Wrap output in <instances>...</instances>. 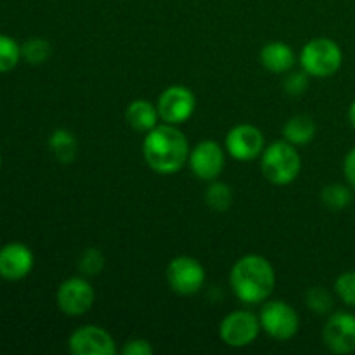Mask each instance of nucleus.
<instances>
[{"label": "nucleus", "mask_w": 355, "mask_h": 355, "mask_svg": "<svg viewBox=\"0 0 355 355\" xmlns=\"http://www.w3.org/2000/svg\"><path fill=\"white\" fill-rule=\"evenodd\" d=\"M35 255L24 243L12 241L0 248V277L21 281L33 270Z\"/></svg>", "instance_id": "4468645a"}, {"label": "nucleus", "mask_w": 355, "mask_h": 355, "mask_svg": "<svg viewBox=\"0 0 355 355\" xmlns=\"http://www.w3.org/2000/svg\"><path fill=\"white\" fill-rule=\"evenodd\" d=\"M191 172L200 180H211L217 179L225 166V155L220 144L215 141H201L191 149L189 159H187Z\"/></svg>", "instance_id": "9b49d317"}, {"label": "nucleus", "mask_w": 355, "mask_h": 355, "mask_svg": "<svg viewBox=\"0 0 355 355\" xmlns=\"http://www.w3.org/2000/svg\"><path fill=\"white\" fill-rule=\"evenodd\" d=\"M166 283L172 288L173 293L180 297H191L196 295L207 281L205 267L196 259L187 255L175 257L166 267Z\"/></svg>", "instance_id": "423d86ee"}, {"label": "nucleus", "mask_w": 355, "mask_h": 355, "mask_svg": "<svg viewBox=\"0 0 355 355\" xmlns=\"http://www.w3.org/2000/svg\"><path fill=\"white\" fill-rule=\"evenodd\" d=\"M229 284L243 304H263L269 300L276 286V270L266 257L250 253L232 266Z\"/></svg>", "instance_id": "f03ea898"}, {"label": "nucleus", "mask_w": 355, "mask_h": 355, "mask_svg": "<svg viewBox=\"0 0 355 355\" xmlns=\"http://www.w3.org/2000/svg\"><path fill=\"white\" fill-rule=\"evenodd\" d=\"M350 189L352 187L345 186V184H328L326 187H322L321 201L329 210H343V208L350 207L354 200Z\"/></svg>", "instance_id": "6ab92c4d"}, {"label": "nucleus", "mask_w": 355, "mask_h": 355, "mask_svg": "<svg viewBox=\"0 0 355 355\" xmlns=\"http://www.w3.org/2000/svg\"><path fill=\"white\" fill-rule=\"evenodd\" d=\"M343 62V52L340 45L331 38L319 37L307 42L300 52L302 69L309 76L328 78L333 76Z\"/></svg>", "instance_id": "20e7f679"}, {"label": "nucleus", "mask_w": 355, "mask_h": 355, "mask_svg": "<svg viewBox=\"0 0 355 355\" xmlns=\"http://www.w3.org/2000/svg\"><path fill=\"white\" fill-rule=\"evenodd\" d=\"M159 120L170 125H182L193 116L196 110V97L193 90L184 85H170L158 97Z\"/></svg>", "instance_id": "1a4fd4ad"}, {"label": "nucleus", "mask_w": 355, "mask_h": 355, "mask_svg": "<svg viewBox=\"0 0 355 355\" xmlns=\"http://www.w3.org/2000/svg\"><path fill=\"white\" fill-rule=\"evenodd\" d=\"M343 173H345L347 184L355 189V148L350 149L343 159Z\"/></svg>", "instance_id": "cd10ccee"}, {"label": "nucleus", "mask_w": 355, "mask_h": 355, "mask_svg": "<svg viewBox=\"0 0 355 355\" xmlns=\"http://www.w3.org/2000/svg\"><path fill=\"white\" fill-rule=\"evenodd\" d=\"M21 59V45L9 35L0 33V73L12 71Z\"/></svg>", "instance_id": "4be33fe9"}, {"label": "nucleus", "mask_w": 355, "mask_h": 355, "mask_svg": "<svg viewBox=\"0 0 355 355\" xmlns=\"http://www.w3.org/2000/svg\"><path fill=\"white\" fill-rule=\"evenodd\" d=\"M49 148L58 162L68 165V163L75 162L76 153H78V141L73 132L66 130V128H58L49 137Z\"/></svg>", "instance_id": "a211bd4d"}, {"label": "nucleus", "mask_w": 355, "mask_h": 355, "mask_svg": "<svg viewBox=\"0 0 355 355\" xmlns=\"http://www.w3.org/2000/svg\"><path fill=\"white\" fill-rule=\"evenodd\" d=\"M349 121H350V125L355 128V101L350 104V107H349Z\"/></svg>", "instance_id": "c85d7f7f"}, {"label": "nucleus", "mask_w": 355, "mask_h": 355, "mask_svg": "<svg viewBox=\"0 0 355 355\" xmlns=\"http://www.w3.org/2000/svg\"><path fill=\"white\" fill-rule=\"evenodd\" d=\"M305 302H307V307L311 309L314 314L326 315L331 312L333 309V297L326 288L322 286H314L307 291L305 295Z\"/></svg>", "instance_id": "5701e85b"}, {"label": "nucleus", "mask_w": 355, "mask_h": 355, "mask_svg": "<svg viewBox=\"0 0 355 355\" xmlns=\"http://www.w3.org/2000/svg\"><path fill=\"white\" fill-rule=\"evenodd\" d=\"M225 149L238 162H252L262 156L266 139L255 125H236L225 135Z\"/></svg>", "instance_id": "9d476101"}, {"label": "nucleus", "mask_w": 355, "mask_h": 355, "mask_svg": "<svg viewBox=\"0 0 355 355\" xmlns=\"http://www.w3.org/2000/svg\"><path fill=\"white\" fill-rule=\"evenodd\" d=\"M318 134L315 121L309 114H297L290 118L283 127L284 141L291 142L293 146H305L312 141Z\"/></svg>", "instance_id": "f3484780"}, {"label": "nucleus", "mask_w": 355, "mask_h": 355, "mask_svg": "<svg viewBox=\"0 0 355 355\" xmlns=\"http://www.w3.org/2000/svg\"><path fill=\"white\" fill-rule=\"evenodd\" d=\"M322 340L333 354L355 352V315L350 312H335L329 315L322 329Z\"/></svg>", "instance_id": "ddd939ff"}, {"label": "nucleus", "mask_w": 355, "mask_h": 355, "mask_svg": "<svg viewBox=\"0 0 355 355\" xmlns=\"http://www.w3.org/2000/svg\"><path fill=\"white\" fill-rule=\"evenodd\" d=\"M262 329L274 340L286 342L300 329V315L283 300H266L259 314Z\"/></svg>", "instance_id": "39448f33"}, {"label": "nucleus", "mask_w": 355, "mask_h": 355, "mask_svg": "<svg viewBox=\"0 0 355 355\" xmlns=\"http://www.w3.org/2000/svg\"><path fill=\"white\" fill-rule=\"evenodd\" d=\"M284 92L290 94V96L298 97L302 94L307 92L309 89V75L305 71H295L284 78Z\"/></svg>", "instance_id": "a878e982"}, {"label": "nucleus", "mask_w": 355, "mask_h": 355, "mask_svg": "<svg viewBox=\"0 0 355 355\" xmlns=\"http://www.w3.org/2000/svg\"><path fill=\"white\" fill-rule=\"evenodd\" d=\"M189 142L179 125H156L146 132L142 155L149 168L162 175L179 172L189 159Z\"/></svg>", "instance_id": "f257e3e1"}, {"label": "nucleus", "mask_w": 355, "mask_h": 355, "mask_svg": "<svg viewBox=\"0 0 355 355\" xmlns=\"http://www.w3.org/2000/svg\"><path fill=\"white\" fill-rule=\"evenodd\" d=\"M153 352H155V350H153L151 343H149L148 340L142 338L128 340L123 345V349H121V354L125 355H151Z\"/></svg>", "instance_id": "bb28decb"}, {"label": "nucleus", "mask_w": 355, "mask_h": 355, "mask_svg": "<svg viewBox=\"0 0 355 355\" xmlns=\"http://www.w3.org/2000/svg\"><path fill=\"white\" fill-rule=\"evenodd\" d=\"M260 331H262V324H260L259 315L248 311L229 312L218 326L220 340L232 349L252 345L259 338Z\"/></svg>", "instance_id": "0eeeda50"}, {"label": "nucleus", "mask_w": 355, "mask_h": 355, "mask_svg": "<svg viewBox=\"0 0 355 355\" xmlns=\"http://www.w3.org/2000/svg\"><path fill=\"white\" fill-rule=\"evenodd\" d=\"M125 120L135 132H149L158 125V107L146 99H135L125 110Z\"/></svg>", "instance_id": "dca6fc26"}, {"label": "nucleus", "mask_w": 355, "mask_h": 355, "mask_svg": "<svg viewBox=\"0 0 355 355\" xmlns=\"http://www.w3.org/2000/svg\"><path fill=\"white\" fill-rule=\"evenodd\" d=\"M0 166H2V155H0Z\"/></svg>", "instance_id": "c756f323"}, {"label": "nucleus", "mask_w": 355, "mask_h": 355, "mask_svg": "<svg viewBox=\"0 0 355 355\" xmlns=\"http://www.w3.org/2000/svg\"><path fill=\"white\" fill-rule=\"evenodd\" d=\"M106 266L104 253L97 248H87L78 259V270L83 276H99Z\"/></svg>", "instance_id": "b1692460"}, {"label": "nucleus", "mask_w": 355, "mask_h": 355, "mask_svg": "<svg viewBox=\"0 0 355 355\" xmlns=\"http://www.w3.org/2000/svg\"><path fill=\"white\" fill-rule=\"evenodd\" d=\"M52 54V45L49 44L45 38L35 37L30 38V40L24 42L21 45V55H23L24 61L31 66H38L44 64Z\"/></svg>", "instance_id": "412c9836"}, {"label": "nucleus", "mask_w": 355, "mask_h": 355, "mask_svg": "<svg viewBox=\"0 0 355 355\" xmlns=\"http://www.w3.org/2000/svg\"><path fill=\"white\" fill-rule=\"evenodd\" d=\"M69 352L75 355H114L118 352L113 336L101 326L87 324L75 329L68 340Z\"/></svg>", "instance_id": "f8f14e48"}, {"label": "nucleus", "mask_w": 355, "mask_h": 355, "mask_svg": "<svg viewBox=\"0 0 355 355\" xmlns=\"http://www.w3.org/2000/svg\"><path fill=\"white\" fill-rule=\"evenodd\" d=\"M335 291L343 304L355 309V270H347L336 277Z\"/></svg>", "instance_id": "393cba45"}, {"label": "nucleus", "mask_w": 355, "mask_h": 355, "mask_svg": "<svg viewBox=\"0 0 355 355\" xmlns=\"http://www.w3.org/2000/svg\"><path fill=\"white\" fill-rule=\"evenodd\" d=\"M260 62L272 73H288L295 66V52L284 42H270L260 51Z\"/></svg>", "instance_id": "2eb2a0df"}, {"label": "nucleus", "mask_w": 355, "mask_h": 355, "mask_svg": "<svg viewBox=\"0 0 355 355\" xmlns=\"http://www.w3.org/2000/svg\"><path fill=\"white\" fill-rule=\"evenodd\" d=\"M232 198L234 194H232L231 187L220 180H211V184L205 191V201L215 211L229 210L232 205Z\"/></svg>", "instance_id": "aec40b11"}, {"label": "nucleus", "mask_w": 355, "mask_h": 355, "mask_svg": "<svg viewBox=\"0 0 355 355\" xmlns=\"http://www.w3.org/2000/svg\"><path fill=\"white\" fill-rule=\"evenodd\" d=\"M55 302L62 314L69 315V318H78V315L87 314L94 307L96 290L85 277H69L59 284Z\"/></svg>", "instance_id": "6e6552de"}, {"label": "nucleus", "mask_w": 355, "mask_h": 355, "mask_svg": "<svg viewBox=\"0 0 355 355\" xmlns=\"http://www.w3.org/2000/svg\"><path fill=\"white\" fill-rule=\"evenodd\" d=\"M260 168L263 177L276 186H288L300 175L302 158L291 142L276 141L266 146L260 156Z\"/></svg>", "instance_id": "7ed1b4c3"}]
</instances>
